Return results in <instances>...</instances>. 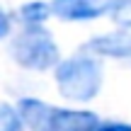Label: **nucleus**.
<instances>
[{"label":"nucleus","instance_id":"obj_1","mask_svg":"<svg viewBox=\"0 0 131 131\" xmlns=\"http://www.w3.org/2000/svg\"><path fill=\"white\" fill-rule=\"evenodd\" d=\"M15 109L29 131H92L100 124L95 112L53 107L37 97H22Z\"/></svg>","mask_w":131,"mask_h":131},{"label":"nucleus","instance_id":"obj_2","mask_svg":"<svg viewBox=\"0 0 131 131\" xmlns=\"http://www.w3.org/2000/svg\"><path fill=\"white\" fill-rule=\"evenodd\" d=\"M53 70L58 92L66 100L88 102L102 90V63L88 53H75L66 61H58Z\"/></svg>","mask_w":131,"mask_h":131},{"label":"nucleus","instance_id":"obj_3","mask_svg":"<svg viewBox=\"0 0 131 131\" xmlns=\"http://www.w3.org/2000/svg\"><path fill=\"white\" fill-rule=\"evenodd\" d=\"M10 56L19 68L37 73L56 68L61 61L58 44L46 27H22V32L15 34L10 41Z\"/></svg>","mask_w":131,"mask_h":131},{"label":"nucleus","instance_id":"obj_4","mask_svg":"<svg viewBox=\"0 0 131 131\" xmlns=\"http://www.w3.org/2000/svg\"><path fill=\"white\" fill-rule=\"evenodd\" d=\"M122 0H51V15L63 22H88L114 12Z\"/></svg>","mask_w":131,"mask_h":131},{"label":"nucleus","instance_id":"obj_5","mask_svg":"<svg viewBox=\"0 0 131 131\" xmlns=\"http://www.w3.org/2000/svg\"><path fill=\"white\" fill-rule=\"evenodd\" d=\"M80 53H88L92 58H119V61H131V32L129 29H117L109 34L92 37L83 44Z\"/></svg>","mask_w":131,"mask_h":131},{"label":"nucleus","instance_id":"obj_6","mask_svg":"<svg viewBox=\"0 0 131 131\" xmlns=\"http://www.w3.org/2000/svg\"><path fill=\"white\" fill-rule=\"evenodd\" d=\"M49 17H51V7L44 0H32V3H24L19 7L22 27H44V22Z\"/></svg>","mask_w":131,"mask_h":131},{"label":"nucleus","instance_id":"obj_7","mask_svg":"<svg viewBox=\"0 0 131 131\" xmlns=\"http://www.w3.org/2000/svg\"><path fill=\"white\" fill-rule=\"evenodd\" d=\"M0 131H24L17 109L10 104H0Z\"/></svg>","mask_w":131,"mask_h":131},{"label":"nucleus","instance_id":"obj_8","mask_svg":"<svg viewBox=\"0 0 131 131\" xmlns=\"http://www.w3.org/2000/svg\"><path fill=\"white\" fill-rule=\"evenodd\" d=\"M114 15H117L119 24H124V29H129V32H131V0H122L119 7L114 10Z\"/></svg>","mask_w":131,"mask_h":131},{"label":"nucleus","instance_id":"obj_9","mask_svg":"<svg viewBox=\"0 0 131 131\" xmlns=\"http://www.w3.org/2000/svg\"><path fill=\"white\" fill-rule=\"evenodd\" d=\"M92 131H131V124L124 122H112V124H97Z\"/></svg>","mask_w":131,"mask_h":131},{"label":"nucleus","instance_id":"obj_10","mask_svg":"<svg viewBox=\"0 0 131 131\" xmlns=\"http://www.w3.org/2000/svg\"><path fill=\"white\" fill-rule=\"evenodd\" d=\"M10 29H12V22H10V15L5 12L3 7H0V41H3L5 37L10 34Z\"/></svg>","mask_w":131,"mask_h":131}]
</instances>
